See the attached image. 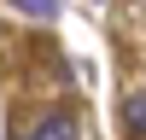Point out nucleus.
Listing matches in <instances>:
<instances>
[{
    "label": "nucleus",
    "mask_w": 146,
    "mask_h": 140,
    "mask_svg": "<svg viewBox=\"0 0 146 140\" xmlns=\"http://www.w3.org/2000/svg\"><path fill=\"white\" fill-rule=\"evenodd\" d=\"M29 140H76V111H41L35 117V128H29Z\"/></svg>",
    "instance_id": "f257e3e1"
},
{
    "label": "nucleus",
    "mask_w": 146,
    "mask_h": 140,
    "mask_svg": "<svg viewBox=\"0 0 146 140\" xmlns=\"http://www.w3.org/2000/svg\"><path fill=\"white\" fill-rule=\"evenodd\" d=\"M123 128H129V134H146V88H135L123 99Z\"/></svg>",
    "instance_id": "f03ea898"
},
{
    "label": "nucleus",
    "mask_w": 146,
    "mask_h": 140,
    "mask_svg": "<svg viewBox=\"0 0 146 140\" xmlns=\"http://www.w3.org/2000/svg\"><path fill=\"white\" fill-rule=\"evenodd\" d=\"M23 12H35V18H58V0H18Z\"/></svg>",
    "instance_id": "7ed1b4c3"
}]
</instances>
